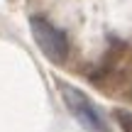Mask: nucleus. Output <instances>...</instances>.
I'll return each mask as SVG.
<instances>
[{
  "instance_id": "1",
  "label": "nucleus",
  "mask_w": 132,
  "mask_h": 132,
  "mask_svg": "<svg viewBox=\"0 0 132 132\" xmlns=\"http://www.w3.org/2000/svg\"><path fill=\"white\" fill-rule=\"evenodd\" d=\"M56 86H59V93H61V100H64L66 110L76 118V122L81 127H86L88 132H110L103 113L95 108V103L83 90H78L71 83H64V81H56Z\"/></svg>"
},
{
  "instance_id": "2",
  "label": "nucleus",
  "mask_w": 132,
  "mask_h": 132,
  "mask_svg": "<svg viewBox=\"0 0 132 132\" xmlns=\"http://www.w3.org/2000/svg\"><path fill=\"white\" fill-rule=\"evenodd\" d=\"M29 27H32L34 42L42 49V54L54 64H64L66 56H69V39L59 27H54L49 20L44 17H29Z\"/></svg>"
},
{
  "instance_id": "3",
  "label": "nucleus",
  "mask_w": 132,
  "mask_h": 132,
  "mask_svg": "<svg viewBox=\"0 0 132 132\" xmlns=\"http://www.w3.org/2000/svg\"><path fill=\"white\" fill-rule=\"evenodd\" d=\"M115 120L122 127V132H132V113H127V110H115Z\"/></svg>"
}]
</instances>
